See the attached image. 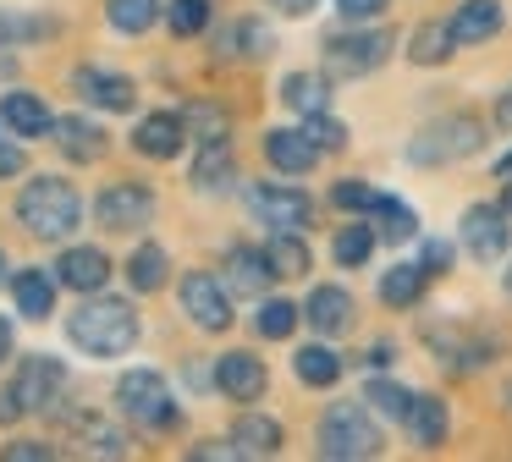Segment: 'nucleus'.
Returning <instances> with one entry per match:
<instances>
[{"label": "nucleus", "mask_w": 512, "mask_h": 462, "mask_svg": "<svg viewBox=\"0 0 512 462\" xmlns=\"http://www.w3.org/2000/svg\"><path fill=\"white\" fill-rule=\"evenodd\" d=\"M67 336H72V347H83L89 358H122L138 341V314L122 297H94V303L83 297V308L67 319Z\"/></svg>", "instance_id": "f257e3e1"}, {"label": "nucleus", "mask_w": 512, "mask_h": 462, "mask_svg": "<svg viewBox=\"0 0 512 462\" xmlns=\"http://www.w3.org/2000/svg\"><path fill=\"white\" fill-rule=\"evenodd\" d=\"M17 220H23L34 237L61 242V237H72V226L83 220V198H78V187L61 182V176H34V182L17 193Z\"/></svg>", "instance_id": "f03ea898"}, {"label": "nucleus", "mask_w": 512, "mask_h": 462, "mask_svg": "<svg viewBox=\"0 0 512 462\" xmlns=\"http://www.w3.org/2000/svg\"><path fill=\"white\" fill-rule=\"evenodd\" d=\"M320 457L331 462H364L380 457V429L364 402H331L320 418Z\"/></svg>", "instance_id": "7ed1b4c3"}, {"label": "nucleus", "mask_w": 512, "mask_h": 462, "mask_svg": "<svg viewBox=\"0 0 512 462\" xmlns=\"http://www.w3.org/2000/svg\"><path fill=\"white\" fill-rule=\"evenodd\" d=\"M485 143V121L479 116H441L408 143V160L413 165H446V160H463Z\"/></svg>", "instance_id": "20e7f679"}, {"label": "nucleus", "mask_w": 512, "mask_h": 462, "mask_svg": "<svg viewBox=\"0 0 512 462\" xmlns=\"http://www.w3.org/2000/svg\"><path fill=\"white\" fill-rule=\"evenodd\" d=\"M116 402H122V413L133 418V424H144V429H171L177 424V402H171L166 380H160L155 369H127L122 380H116Z\"/></svg>", "instance_id": "39448f33"}, {"label": "nucleus", "mask_w": 512, "mask_h": 462, "mask_svg": "<svg viewBox=\"0 0 512 462\" xmlns=\"http://www.w3.org/2000/svg\"><path fill=\"white\" fill-rule=\"evenodd\" d=\"M391 33H380V28H347V33H331L325 39V72L331 77H364V72H375L380 61L391 55Z\"/></svg>", "instance_id": "423d86ee"}, {"label": "nucleus", "mask_w": 512, "mask_h": 462, "mask_svg": "<svg viewBox=\"0 0 512 462\" xmlns=\"http://www.w3.org/2000/svg\"><path fill=\"white\" fill-rule=\"evenodd\" d=\"M248 209H254L265 226H276V231H303L314 220V198L298 193V187H287V182L248 187Z\"/></svg>", "instance_id": "0eeeda50"}, {"label": "nucleus", "mask_w": 512, "mask_h": 462, "mask_svg": "<svg viewBox=\"0 0 512 462\" xmlns=\"http://www.w3.org/2000/svg\"><path fill=\"white\" fill-rule=\"evenodd\" d=\"M94 220L105 231H133L155 220V193L144 182H111L100 198H94Z\"/></svg>", "instance_id": "6e6552de"}, {"label": "nucleus", "mask_w": 512, "mask_h": 462, "mask_svg": "<svg viewBox=\"0 0 512 462\" xmlns=\"http://www.w3.org/2000/svg\"><path fill=\"white\" fill-rule=\"evenodd\" d=\"M182 308L193 314L199 330H226L232 325V286L210 270H193L182 275Z\"/></svg>", "instance_id": "1a4fd4ad"}, {"label": "nucleus", "mask_w": 512, "mask_h": 462, "mask_svg": "<svg viewBox=\"0 0 512 462\" xmlns=\"http://www.w3.org/2000/svg\"><path fill=\"white\" fill-rule=\"evenodd\" d=\"M512 242L507 226V204H468L463 209V248L474 253L479 264H496Z\"/></svg>", "instance_id": "9d476101"}, {"label": "nucleus", "mask_w": 512, "mask_h": 462, "mask_svg": "<svg viewBox=\"0 0 512 462\" xmlns=\"http://www.w3.org/2000/svg\"><path fill=\"white\" fill-rule=\"evenodd\" d=\"M61 385H67V363L50 358V352H34V358H23V369H17V402L28 407V413H45V407H56Z\"/></svg>", "instance_id": "9b49d317"}, {"label": "nucleus", "mask_w": 512, "mask_h": 462, "mask_svg": "<svg viewBox=\"0 0 512 462\" xmlns=\"http://www.w3.org/2000/svg\"><path fill=\"white\" fill-rule=\"evenodd\" d=\"M265 160L276 165V171H287V176H309L314 165H320V149L309 143L303 127H270L265 132Z\"/></svg>", "instance_id": "f8f14e48"}, {"label": "nucleus", "mask_w": 512, "mask_h": 462, "mask_svg": "<svg viewBox=\"0 0 512 462\" xmlns=\"http://www.w3.org/2000/svg\"><path fill=\"white\" fill-rule=\"evenodd\" d=\"M188 143V121L171 116V110H155L133 127V149L149 154V160H177V149Z\"/></svg>", "instance_id": "ddd939ff"}, {"label": "nucleus", "mask_w": 512, "mask_h": 462, "mask_svg": "<svg viewBox=\"0 0 512 462\" xmlns=\"http://www.w3.org/2000/svg\"><path fill=\"white\" fill-rule=\"evenodd\" d=\"M265 363L254 358V352H226V358H215V385H221L232 402H254V396H265Z\"/></svg>", "instance_id": "4468645a"}, {"label": "nucleus", "mask_w": 512, "mask_h": 462, "mask_svg": "<svg viewBox=\"0 0 512 462\" xmlns=\"http://www.w3.org/2000/svg\"><path fill=\"white\" fill-rule=\"evenodd\" d=\"M303 319H309L320 336H342L353 325V292L347 286H314L309 303H303Z\"/></svg>", "instance_id": "2eb2a0df"}, {"label": "nucleus", "mask_w": 512, "mask_h": 462, "mask_svg": "<svg viewBox=\"0 0 512 462\" xmlns=\"http://www.w3.org/2000/svg\"><path fill=\"white\" fill-rule=\"evenodd\" d=\"M56 281L89 297V292H100V286L111 281V259H105L100 248H67L61 264H56Z\"/></svg>", "instance_id": "dca6fc26"}, {"label": "nucleus", "mask_w": 512, "mask_h": 462, "mask_svg": "<svg viewBox=\"0 0 512 462\" xmlns=\"http://www.w3.org/2000/svg\"><path fill=\"white\" fill-rule=\"evenodd\" d=\"M111 132L100 127V121H89V116H61L56 121V149L67 154V160H78V165H89V160H100L105 149H111Z\"/></svg>", "instance_id": "f3484780"}, {"label": "nucleus", "mask_w": 512, "mask_h": 462, "mask_svg": "<svg viewBox=\"0 0 512 462\" xmlns=\"http://www.w3.org/2000/svg\"><path fill=\"white\" fill-rule=\"evenodd\" d=\"M72 88H78L89 105H100V110H133V99H138L127 77L100 72V66H83V72H72Z\"/></svg>", "instance_id": "a211bd4d"}, {"label": "nucleus", "mask_w": 512, "mask_h": 462, "mask_svg": "<svg viewBox=\"0 0 512 462\" xmlns=\"http://www.w3.org/2000/svg\"><path fill=\"white\" fill-rule=\"evenodd\" d=\"M501 0H463V6L452 11V39L457 44H485L501 33Z\"/></svg>", "instance_id": "6ab92c4d"}, {"label": "nucleus", "mask_w": 512, "mask_h": 462, "mask_svg": "<svg viewBox=\"0 0 512 462\" xmlns=\"http://www.w3.org/2000/svg\"><path fill=\"white\" fill-rule=\"evenodd\" d=\"M270 275H276V270H270L265 248H232V253H226L221 281L232 286V292H243V297H259V292H265Z\"/></svg>", "instance_id": "aec40b11"}, {"label": "nucleus", "mask_w": 512, "mask_h": 462, "mask_svg": "<svg viewBox=\"0 0 512 462\" xmlns=\"http://www.w3.org/2000/svg\"><path fill=\"white\" fill-rule=\"evenodd\" d=\"M232 446H237V457H276L281 451V424L265 418V413H243L237 429H232Z\"/></svg>", "instance_id": "412c9836"}, {"label": "nucleus", "mask_w": 512, "mask_h": 462, "mask_svg": "<svg viewBox=\"0 0 512 462\" xmlns=\"http://www.w3.org/2000/svg\"><path fill=\"white\" fill-rule=\"evenodd\" d=\"M0 116H6V127H12L17 138H45V132H56V116H50L45 99H34V94H6Z\"/></svg>", "instance_id": "4be33fe9"}, {"label": "nucleus", "mask_w": 512, "mask_h": 462, "mask_svg": "<svg viewBox=\"0 0 512 462\" xmlns=\"http://www.w3.org/2000/svg\"><path fill=\"white\" fill-rule=\"evenodd\" d=\"M12 297H17V314L23 319H45L50 308H56V281H50L45 270H17Z\"/></svg>", "instance_id": "5701e85b"}, {"label": "nucleus", "mask_w": 512, "mask_h": 462, "mask_svg": "<svg viewBox=\"0 0 512 462\" xmlns=\"http://www.w3.org/2000/svg\"><path fill=\"white\" fill-rule=\"evenodd\" d=\"M408 435H413V446H424V451L441 446V440H446V402H441V396H413Z\"/></svg>", "instance_id": "b1692460"}, {"label": "nucleus", "mask_w": 512, "mask_h": 462, "mask_svg": "<svg viewBox=\"0 0 512 462\" xmlns=\"http://www.w3.org/2000/svg\"><path fill=\"white\" fill-rule=\"evenodd\" d=\"M265 259H270V270L281 275V281H298V275H309V242L298 237V231H276V237L265 242Z\"/></svg>", "instance_id": "393cba45"}, {"label": "nucleus", "mask_w": 512, "mask_h": 462, "mask_svg": "<svg viewBox=\"0 0 512 462\" xmlns=\"http://www.w3.org/2000/svg\"><path fill=\"white\" fill-rule=\"evenodd\" d=\"M424 281H430V270H424V264H391V270L380 275V303L413 308L424 297Z\"/></svg>", "instance_id": "a878e982"}, {"label": "nucleus", "mask_w": 512, "mask_h": 462, "mask_svg": "<svg viewBox=\"0 0 512 462\" xmlns=\"http://www.w3.org/2000/svg\"><path fill=\"white\" fill-rule=\"evenodd\" d=\"M292 374H298L303 385H314V391H325V385H336L342 380V352H331V347H298V358H292Z\"/></svg>", "instance_id": "bb28decb"}, {"label": "nucleus", "mask_w": 512, "mask_h": 462, "mask_svg": "<svg viewBox=\"0 0 512 462\" xmlns=\"http://www.w3.org/2000/svg\"><path fill=\"white\" fill-rule=\"evenodd\" d=\"M281 99H287L298 116H314V110H331V83L320 72H292L281 83Z\"/></svg>", "instance_id": "cd10ccee"}, {"label": "nucleus", "mask_w": 512, "mask_h": 462, "mask_svg": "<svg viewBox=\"0 0 512 462\" xmlns=\"http://www.w3.org/2000/svg\"><path fill=\"white\" fill-rule=\"evenodd\" d=\"M166 270H171L166 248H160V242H144V248L127 259V286H133V292H160V286H166Z\"/></svg>", "instance_id": "c85d7f7f"}, {"label": "nucleus", "mask_w": 512, "mask_h": 462, "mask_svg": "<svg viewBox=\"0 0 512 462\" xmlns=\"http://www.w3.org/2000/svg\"><path fill=\"white\" fill-rule=\"evenodd\" d=\"M452 22H424V28H413L408 39V61L413 66H441L446 55H452Z\"/></svg>", "instance_id": "c756f323"}, {"label": "nucleus", "mask_w": 512, "mask_h": 462, "mask_svg": "<svg viewBox=\"0 0 512 462\" xmlns=\"http://www.w3.org/2000/svg\"><path fill=\"white\" fill-rule=\"evenodd\" d=\"M369 215L380 220V237H386V242H413V237H419V215H413L402 198H386V193H380Z\"/></svg>", "instance_id": "7c9ffc66"}, {"label": "nucleus", "mask_w": 512, "mask_h": 462, "mask_svg": "<svg viewBox=\"0 0 512 462\" xmlns=\"http://www.w3.org/2000/svg\"><path fill=\"white\" fill-rule=\"evenodd\" d=\"M298 319H303L298 303H287V297H265V303H259V314H254V330L265 341H287L292 330H298Z\"/></svg>", "instance_id": "2f4dec72"}, {"label": "nucleus", "mask_w": 512, "mask_h": 462, "mask_svg": "<svg viewBox=\"0 0 512 462\" xmlns=\"http://www.w3.org/2000/svg\"><path fill=\"white\" fill-rule=\"evenodd\" d=\"M232 176H237L232 149H226V143H204L199 165H193V182H199L204 193H215V187H232Z\"/></svg>", "instance_id": "473e14b6"}, {"label": "nucleus", "mask_w": 512, "mask_h": 462, "mask_svg": "<svg viewBox=\"0 0 512 462\" xmlns=\"http://www.w3.org/2000/svg\"><path fill=\"white\" fill-rule=\"evenodd\" d=\"M105 17L116 33H149L160 17V0H105Z\"/></svg>", "instance_id": "72a5a7b5"}, {"label": "nucleus", "mask_w": 512, "mask_h": 462, "mask_svg": "<svg viewBox=\"0 0 512 462\" xmlns=\"http://www.w3.org/2000/svg\"><path fill=\"white\" fill-rule=\"evenodd\" d=\"M331 253H336V264H342V270H358V264H369V253H375V231H369L364 220H353V226L336 231Z\"/></svg>", "instance_id": "f704fd0d"}, {"label": "nucleus", "mask_w": 512, "mask_h": 462, "mask_svg": "<svg viewBox=\"0 0 512 462\" xmlns=\"http://www.w3.org/2000/svg\"><path fill=\"white\" fill-rule=\"evenodd\" d=\"M364 402L375 407V413H386V418H397V424H408L413 391H408V385H397V380H369V385H364Z\"/></svg>", "instance_id": "c9c22d12"}, {"label": "nucleus", "mask_w": 512, "mask_h": 462, "mask_svg": "<svg viewBox=\"0 0 512 462\" xmlns=\"http://www.w3.org/2000/svg\"><path fill=\"white\" fill-rule=\"evenodd\" d=\"M166 22H171V33H177V39H193V33L210 28V0H171Z\"/></svg>", "instance_id": "e433bc0d"}, {"label": "nucleus", "mask_w": 512, "mask_h": 462, "mask_svg": "<svg viewBox=\"0 0 512 462\" xmlns=\"http://www.w3.org/2000/svg\"><path fill=\"white\" fill-rule=\"evenodd\" d=\"M221 44H226V50L237 44L243 55H254V61H259V55L276 50V33H270L265 22H237V28H226V39H221Z\"/></svg>", "instance_id": "4c0bfd02"}, {"label": "nucleus", "mask_w": 512, "mask_h": 462, "mask_svg": "<svg viewBox=\"0 0 512 462\" xmlns=\"http://www.w3.org/2000/svg\"><path fill=\"white\" fill-rule=\"evenodd\" d=\"M303 132H309V143H314L320 154H336V149L347 143V127L331 116V110H314V116H303Z\"/></svg>", "instance_id": "58836bf2"}, {"label": "nucleus", "mask_w": 512, "mask_h": 462, "mask_svg": "<svg viewBox=\"0 0 512 462\" xmlns=\"http://www.w3.org/2000/svg\"><path fill=\"white\" fill-rule=\"evenodd\" d=\"M193 127V138L199 143H226V132H232V121L221 116L215 105H188V116H182Z\"/></svg>", "instance_id": "ea45409f"}, {"label": "nucleus", "mask_w": 512, "mask_h": 462, "mask_svg": "<svg viewBox=\"0 0 512 462\" xmlns=\"http://www.w3.org/2000/svg\"><path fill=\"white\" fill-rule=\"evenodd\" d=\"M375 187L369 182H358V176H347V182H336V193H331V204L336 209H353V215H369V209H375Z\"/></svg>", "instance_id": "a19ab883"}, {"label": "nucleus", "mask_w": 512, "mask_h": 462, "mask_svg": "<svg viewBox=\"0 0 512 462\" xmlns=\"http://www.w3.org/2000/svg\"><path fill=\"white\" fill-rule=\"evenodd\" d=\"M39 33H45V22H39V17H12V11H0V44L39 39Z\"/></svg>", "instance_id": "79ce46f5"}, {"label": "nucleus", "mask_w": 512, "mask_h": 462, "mask_svg": "<svg viewBox=\"0 0 512 462\" xmlns=\"http://www.w3.org/2000/svg\"><path fill=\"white\" fill-rule=\"evenodd\" d=\"M424 270H430V275H446V270H452V242H446V237H430V242H424Z\"/></svg>", "instance_id": "37998d69"}, {"label": "nucleus", "mask_w": 512, "mask_h": 462, "mask_svg": "<svg viewBox=\"0 0 512 462\" xmlns=\"http://www.w3.org/2000/svg\"><path fill=\"white\" fill-rule=\"evenodd\" d=\"M0 457H6V462H50V446H45V440H12Z\"/></svg>", "instance_id": "c03bdc74"}, {"label": "nucleus", "mask_w": 512, "mask_h": 462, "mask_svg": "<svg viewBox=\"0 0 512 462\" xmlns=\"http://www.w3.org/2000/svg\"><path fill=\"white\" fill-rule=\"evenodd\" d=\"M336 11H342L347 22H369V17L386 11V0H336Z\"/></svg>", "instance_id": "a18cd8bd"}, {"label": "nucleus", "mask_w": 512, "mask_h": 462, "mask_svg": "<svg viewBox=\"0 0 512 462\" xmlns=\"http://www.w3.org/2000/svg\"><path fill=\"white\" fill-rule=\"evenodd\" d=\"M188 457H193V462H215V457L226 462V457H237V446H232V440H226V446H221V440H204V446L188 451Z\"/></svg>", "instance_id": "49530a36"}, {"label": "nucleus", "mask_w": 512, "mask_h": 462, "mask_svg": "<svg viewBox=\"0 0 512 462\" xmlns=\"http://www.w3.org/2000/svg\"><path fill=\"white\" fill-rule=\"evenodd\" d=\"M17 171H23V149L0 138V176H17Z\"/></svg>", "instance_id": "de8ad7c7"}, {"label": "nucleus", "mask_w": 512, "mask_h": 462, "mask_svg": "<svg viewBox=\"0 0 512 462\" xmlns=\"http://www.w3.org/2000/svg\"><path fill=\"white\" fill-rule=\"evenodd\" d=\"M23 413H28V407L17 402V391H0V424H17Z\"/></svg>", "instance_id": "09e8293b"}, {"label": "nucleus", "mask_w": 512, "mask_h": 462, "mask_svg": "<svg viewBox=\"0 0 512 462\" xmlns=\"http://www.w3.org/2000/svg\"><path fill=\"white\" fill-rule=\"evenodd\" d=\"M270 6H276V11H287V17H309V11L320 6V0H270Z\"/></svg>", "instance_id": "8fccbe9b"}, {"label": "nucleus", "mask_w": 512, "mask_h": 462, "mask_svg": "<svg viewBox=\"0 0 512 462\" xmlns=\"http://www.w3.org/2000/svg\"><path fill=\"white\" fill-rule=\"evenodd\" d=\"M496 127H512V88L496 99Z\"/></svg>", "instance_id": "3c124183"}, {"label": "nucleus", "mask_w": 512, "mask_h": 462, "mask_svg": "<svg viewBox=\"0 0 512 462\" xmlns=\"http://www.w3.org/2000/svg\"><path fill=\"white\" fill-rule=\"evenodd\" d=\"M12 352V319H0V358Z\"/></svg>", "instance_id": "603ef678"}, {"label": "nucleus", "mask_w": 512, "mask_h": 462, "mask_svg": "<svg viewBox=\"0 0 512 462\" xmlns=\"http://www.w3.org/2000/svg\"><path fill=\"white\" fill-rule=\"evenodd\" d=\"M501 204H507V215H512V171H507V187H501Z\"/></svg>", "instance_id": "864d4df0"}, {"label": "nucleus", "mask_w": 512, "mask_h": 462, "mask_svg": "<svg viewBox=\"0 0 512 462\" xmlns=\"http://www.w3.org/2000/svg\"><path fill=\"white\" fill-rule=\"evenodd\" d=\"M496 171H501V176L512 171V149H507V154H501V160H496Z\"/></svg>", "instance_id": "5fc2aeb1"}, {"label": "nucleus", "mask_w": 512, "mask_h": 462, "mask_svg": "<svg viewBox=\"0 0 512 462\" xmlns=\"http://www.w3.org/2000/svg\"><path fill=\"white\" fill-rule=\"evenodd\" d=\"M501 286H507V297H512V270H507V281H501Z\"/></svg>", "instance_id": "6e6d98bb"}, {"label": "nucleus", "mask_w": 512, "mask_h": 462, "mask_svg": "<svg viewBox=\"0 0 512 462\" xmlns=\"http://www.w3.org/2000/svg\"><path fill=\"white\" fill-rule=\"evenodd\" d=\"M507 402H512V385H507Z\"/></svg>", "instance_id": "4d7b16f0"}]
</instances>
